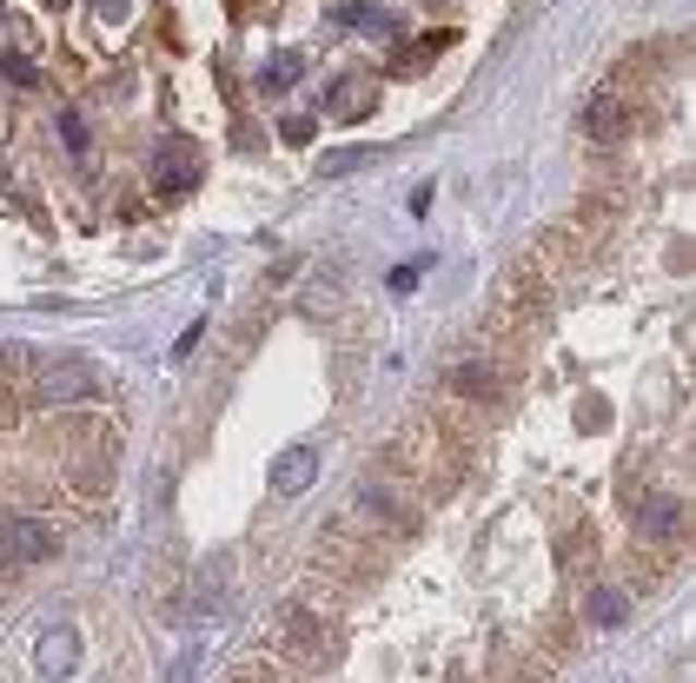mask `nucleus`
<instances>
[{
    "label": "nucleus",
    "mask_w": 696,
    "mask_h": 683,
    "mask_svg": "<svg viewBox=\"0 0 696 683\" xmlns=\"http://www.w3.org/2000/svg\"><path fill=\"white\" fill-rule=\"evenodd\" d=\"M53 551H60V531L47 518H8V525H0V558H8L14 571H34Z\"/></svg>",
    "instance_id": "1"
},
{
    "label": "nucleus",
    "mask_w": 696,
    "mask_h": 683,
    "mask_svg": "<svg viewBox=\"0 0 696 683\" xmlns=\"http://www.w3.org/2000/svg\"><path fill=\"white\" fill-rule=\"evenodd\" d=\"M631 127H637V107H631L624 94H597V100L584 107V140H597V146H617Z\"/></svg>",
    "instance_id": "2"
},
{
    "label": "nucleus",
    "mask_w": 696,
    "mask_h": 683,
    "mask_svg": "<svg viewBox=\"0 0 696 683\" xmlns=\"http://www.w3.org/2000/svg\"><path fill=\"white\" fill-rule=\"evenodd\" d=\"M153 187H159V193H193V187H200V153H193L187 140H166V146L153 153Z\"/></svg>",
    "instance_id": "3"
},
{
    "label": "nucleus",
    "mask_w": 696,
    "mask_h": 683,
    "mask_svg": "<svg viewBox=\"0 0 696 683\" xmlns=\"http://www.w3.org/2000/svg\"><path fill=\"white\" fill-rule=\"evenodd\" d=\"M34 392H40V405H80V398L100 392V379L86 372V366H47V372L34 379Z\"/></svg>",
    "instance_id": "4"
},
{
    "label": "nucleus",
    "mask_w": 696,
    "mask_h": 683,
    "mask_svg": "<svg viewBox=\"0 0 696 683\" xmlns=\"http://www.w3.org/2000/svg\"><path fill=\"white\" fill-rule=\"evenodd\" d=\"M266 478H273V491H279V498H299V491L319 478V445H292V452H279Z\"/></svg>",
    "instance_id": "5"
},
{
    "label": "nucleus",
    "mask_w": 696,
    "mask_h": 683,
    "mask_svg": "<svg viewBox=\"0 0 696 683\" xmlns=\"http://www.w3.org/2000/svg\"><path fill=\"white\" fill-rule=\"evenodd\" d=\"M584 618H590L597 631H617V624L631 618V590H624V584H597V590L584 597Z\"/></svg>",
    "instance_id": "6"
},
{
    "label": "nucleus",
    "mask_w": 696,
    "mask_h": 683,
    "mask_svg": "<svg viewBox=\"0 0 696 683\" xmlns=\"http://www.w3.org/2000/svg\"><path fill=\"white\" fill-rule=\"evenodd\" d=\"M325 107H332L338 120H359V113L372 107V80H365V73H338L332 87H325Z\"/></svg>",
    "instance_id": "7"
},
{
    "label": "nucleus",
    "mask_w": 696,
    "mask_h": 683,
    "mask_svg": "<svg viewBox=\"0 0 696 683\" xmlns=\"http://www.w3.org/2000/svg\"><path fill=\"white\" fill-rule=\"evenodd\" d=\"M445 385H452L458 398H497V372H491L484 359H458V366L445 372Z\"/></svg>",
    "instance_id": "8"
},
{
    "label": "nucleus",
    "mask_w": 696,
    "mask_h": 683,
    "mask_svg": "<svg viewBox=\"0 0 696 683\" xmlns=\"http://www.w3.org/2000/svg\"><path fill=\"white\" fill-rule=\"evenodd\" d=\"M34 657H40V670H47V676H67V670L80 663V644H73V631H67V624H53V631H40V650H34Z\"/></svg>",
    "instance_id": "9"
},
{
    "label": "nucleus",
    "mask_w": 696,
    "mask_h": 683,
    "mask_svg": "<svg viewBox=\"0 0 696 683\" xmlns=\"http://www.w3.org/2000/svg\"><path fill=\"white\" fill-rule=\"evenodd\" d=\"M644 531L650 538H676L683 531V498H644Z\"/></svg>",
    "instance_id": "10"
},
{
    "label": "nucleus",
    "mask_w": 696,
    "mask_h": 683,
    "mask_svg": "<svg viewBox=\"0 0 696 683\" xmlns=\"http://www.w3.org/2000/svg\"><path fill=\"white\" fill-rule=\"evenodd\" d=\"M359 504L372 511V518H385V525H398V531H411V511H405V504H398L392 491H379V484H365V491H359Z\"/></svg>",
    "instance_id": "11"
},
{
    "label": "nucleus",
    "mask_w": 696,
    "mask_h": 683,
    "mask_svg": "<svg viewBox=\"0 0 696 683\" xmlns=\"http://www.w3.org/2000/svg\"><path fill=\"white\" fill-rule=\"evenodd\" d=\"M305 73V60L299 53H286V60H273V67H259V94H286L292 80Z\"/></svg>",
    "instance_id": "12"
},
{
    "label": "nucleus",
    "mask_w": 696,
    "mask_h": 683,
    "mask_svg": "<svg viewBox=\"0 0 696 683\" xmlns=\"http://www.w3.org/2000/svg\"><path fill=\"white\" fill-rule=\"evenodd\" d=\"M286 644H292V650H312V644H319V624H312L305 611H292V618H286Z\"/></svg>",
    "instance_id": "13"
},
{
    "label": "nucleus",
    "mask_w": 696,
    "mask_h": 683,
    "mask_svg": "<svg viewBox=\"0 0 696 683\" xmlns=\"http://www.w3.org/2000/svg\"><path fill=\"white\" fill-rule=\"evenodd\" d=\"M0 73H8L14 87H34V80H40V67H34V60H21V53H0Z\"/></svg>",
    "instance_id": "14"
},
{
    "label": "nucleus",
    "mask_w": 696,
    "mask_h": 683,
    "mask_svg": "<svg viewBox=\"0 0 696 683\" xmlns=\"http://www.w3.org/2000/svg\"><path fill=\"white\" fill-rule=\"evenodd\" d=\"M53 127H60V140H67L73 153H86V120H80V113H53Z\"/></svg>",
    "instance_id": "15"
},
{
    "label": "nucleus",
    "mask_w": 696,
    "mask_h": 683,
    "mask_svg": "<svg viewBox=\"0 0 696 683\" xmlns=\"http://www.w3.org/2000/svg\"><path fill=\"white\" fill-rule=\"evenodd\" d=\"M372 153H332V159H319V173H352V166H365Z\"/></svg>",
    "instance_id": "16"
},
{
    "label": "nucleus",
    "mask_w": 696,
    "mask_h": 683,
    "mask_svg": "<svg viewBox=\"0 0 696 683\" xmlns=\"http://www.w3.org/2000/svg\"><path fill=\"white\" fill-rule=\"evenodd\" d=\"M279 133H286V140H292V146H305V140H312V120H305V113H292V120H286V127H279Z\"/></svg>",
    "instance_id": "17"
},
{
    "label": "nucleus",
    "mask_w": 696,
    "mask_h": 683,
    "mask_svg": "<svg viewBox=\"0 0 696 683\" xmlns=\"http://www.w3.org/2000/svg\"><path fill=\"white\" fill-rule=\"evenodd\" d=\"M418 266H424V260H411V266H398V273H392V292H411V286H418Z\"/></svg>",
    "instance_id": "18"
}]
</instances>
